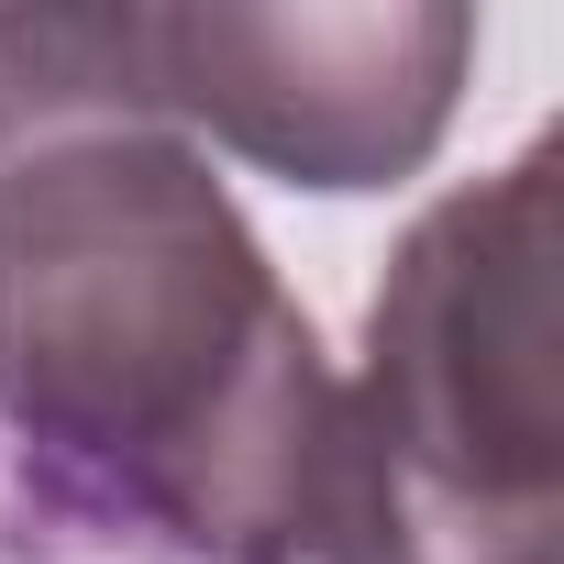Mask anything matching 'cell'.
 Instances as JSON below:
<instances>
[{"mask_svg": "<svg viewBox=\"0 0 564 564\" xmlns=\"http://www.w3.org/2000/svg\"><path fill=\"white\" fill-rule=\"evenodd\" d=\"M333 366L276 254L166 122L133 0L0 12V421L199 564H300Z\"/></svg>", "mask_w": 564, "mask_h": 564, "instance_id": "1", "label": "cell"}, {"mask_svg": "<svg viewBox=\"0 0 564 564\" xmlns=\"http://www.w3.org/2000/svg\"><path fill=\"white\" fill-rule=\"evenodd\" d=\"M322 564H564V355H553V144L432 199L366 300L333 388Z\"/></svg>", "mask_w": 564, "mask_h": 564, "instance_id": "2", "label": "cell"}, {"mask_svg": "<svg viewBox=\"0 0 564 564\" xmlns=\"http://www.w3.org/2000/svg\"><path fill=\"white\" fill-rule=\"evenodd\" d=\"M133 45L166 100V122L210 155H243L289 188H399L432 166L465 67L476 12L454 0H388V12H232V0H177L144 12Z\"/></svg>", "mask_w": 564, "mask_h": 564, "instance_id": "3", "label": "cell"}]
</instances>
